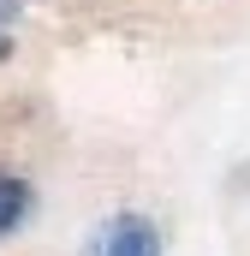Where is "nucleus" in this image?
I'll list each match as a JSON object with an SVG mask.
<instances>
[{
    "mask_svg": "<svg viewBox=\"0 0 250 256\" xmlns=\"http://www.w3.org/2000/svg\"><path fill=\"white\" fill-rule=\"evenodd\" d=\"M96 256H161V226H155L149 214L125 208V214H114V220L102 226Z\"/></svg>",
    "mask_w": 250,
    "mask_h": 256,
    "instance_id": "obj_1",
    "label": "nucleus"
},
{
    "mask_svg": "<svg viewBox=\"0 0 250 256\" xmlns=\"http://www.w3.org/2000/svg\"><path fill=\"white\" fill-rule=\"evenodd\" d=\"M24 220H30V185H24L18 173H6V167H0V238H6V232H18Z\"/></svg>",
    "mask_w": 250,
    "mask_h": 256,
    "instance_id": "obj_2",
    "label": "nucleus"
},
{
    "mask_svg": "<svg viewBox=\"0 0 250 256\" xmlns=\"http://www.w3.org/2000/svg\"><path fill=\"white\" fill-rule=\"evenodd\" d=\"M18 12H24V0H0V24H6V30H12V18H18Z\"/></svg>",
    "mask_w": 250,
    "mask_h": 256,
    "instance_id": "obj_3",
    "label": "nucleus"
},
{
    "mask_svg": "<svg viewBox=\"0 0 250 256\" xmlns=\"http://www.w3.org/2000/svg\"><path fill=\"white\" fill-rule=\"evenodd\" d=\"M0 60H12V30L0 24Z\"/></svg>",
    "mask_w": 250,
    "mask_h": 256,
    "instance_id": "obj_4",
    "label": "nucleus"
}]
</instances>
